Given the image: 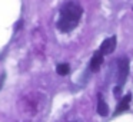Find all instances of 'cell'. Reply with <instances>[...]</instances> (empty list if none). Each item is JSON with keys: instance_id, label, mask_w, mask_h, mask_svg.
Returning <instances> with one entry per match:
<instances>
[{"instance_id": "6", "label": "cell", "mask_w": 133, "mask_h": 122, "mask_svg": "<svg viewBox=\"0 0 133 122\" xmlns=\"http://www.w3.org/2000/svg\"><path fill=\"white\" fill-rule=\"evenodd\" d=\"M97 112H99V115H102V116H107V113H109V108H107L106 102L102 98L99 99V102H97Z\"/></svg>"}, {"instance_id": "3", "label": "cell", "mask_w": 133, "mask_h": 122, "mask_svg": "<svg viewBox=\"0 0 133 122\" xmlns=\"http://www.w3.org/2000/svg\"><path fill=\"white\" fill-rule=\"evenodd\" d=\"M115 49H116V36H112V38H107L106 40H103L99 50L104 56V55H110Z\"/></svg>"}, {"instance_id": "1", "label": "cell", "mask_w": 133, "mask_h": 122, "mask_svg": "<svg viewBox=\"0 0 133 122\" xmlns=\"http://www.w3.org/2000/svg\"><path fill=\"white\" fill-rule=\"evenodd\" d=\"M83 15V9L77 2H66L60 9V17L57 20V27L60 32H72L79 25Z\"/></svg>"}, {"instance_id": "5", "label": "cell", "mask_w": 133, "mask_h": 122, "mask_svg": "<svg viewBox=\"0 0 133 122\" xmlns=\"http://www.w3.org/2000/svg\"><path fill=\"white\" fill-rule=\"evenodd\" d=\"M102 63H103V55L100 53V50H97V52L93 53V58L90 60V70L92 72H97L100 69Z\"/></svg>"}, {"instance_id": "2", "label": "cell", "mask_w": 133, "mask_h": 122, "mask_svg": "<svg viewBox=\"0 0 133 122\" xmlns=\"http://www.w3.org/2000/svg\"><path fill=\"white\" fill-rule=\"evenodd\" d=\"M117 85L123 86L129 76V59L127 58H120L117 59Z\"/></svg>"}, {"instance_id": "4", "label": "cell", "mask_w": 133, "mask_h": 122, "mask_svg": "<svg viewBox=\"0 0 133 122\" xmlns=\"http://www.w3.org/2000/svg\"><path fill=\"white\" fill-rule=\"evenodd\" d=\"M130 101H132V95H130V93H127L124 98H122V101L119 102L117 106H116V111H115V113H113V116H117V115H120V113L126 112V111L129 109Z\"/></svg>"}, {"instance_id": "7", "label": "cell", "mask_w": 133, "mask_h": 122, "mask_svg": "<svg viewBox=\"0 0 133 122\" xmlns=\"http://www.w3.org/2000/svg\"><path fill=\"white\" fill-rule=\"evenodd\" d=\"M56 72L60 76H66V75H69V72H70V66L67 63H60L56 68Z\"/></svg>"}]
</instances>
